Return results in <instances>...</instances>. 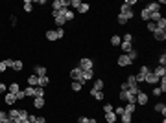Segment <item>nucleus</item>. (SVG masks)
<instances>
[{"label":"nucleus","mask_w":166,"mask_h":123,"mask_svg":"<svg viewBox=\"0 0 166 123\" xmlns=\"http://www.w3.org/2000/svg\"><path fill=\"white\" fill-rule=\"evenodd\" d=\"M155 112L163 114V118H164V114H166V105H164V103H157V105H155Z\"/></svg>","instance_id":"nucleus-28"},{"label":"nucleus","mask_w":166,"mask_h":123,"mask_svg":"<svg viewBox=\"0 0 166 123\" xmlns=\"http://www.w3.org/2000/svg\"><path fill=\"white\" fill-rule=\"evenodd\" d=\"M15 98H17V101H22V99H26V94H24V90H18V92L15 94Z\"/></svg>","instance_id":"nucleus-44"},{"label":"nucleus","mask_w":166,"mask_h":123,"mask_svg":"<svg viewBox=\"0 0 166 123\" xmlns=\"http://www.w3.org/2000/svg\"><path fill=\"white\" fill-rule=\"evenodd\" d=\"M146 28H148V31L153 33V31L157 29V24H155V22H146Z\"/></svg>","instance_id":"nucleus-43"},{"label":"nucleus","mask_w":166,"mask_h":123,"mask_svg":"<svg viewBox=\"0 0 166 123\" xmlns=\"http://www.w3.org/2000/svg\"><path fill=\"white\" fill-rule=\"evenodd\" d=\"M150 17H152V13H150L146 7H142V11H140V18H142L144 22H150Z\"/></svg>","instance_id":"nucleus-27"},{"label":"nucleus","mask_w":166,"mask_h":123,"mask_svg":"<svg viewBox=\"0 0 166 123\" xmlns=\"http://www.w3.org/2000/svg\"><path fill=\"white\" fill-rule=\"evenodd\" d=\"M70 88H72V92H81L83 85H81V83H78V81H72V83H70Z\"/></svg>","instance_id":"nucleus-33"},{"label":"nucleus","mask_w":166,"mask_h":123,"mask_svg":"<svg viewBox=\"0 0 166 123\" xmlns=\"http://www.w3.org/2000/svg\"><path fill=\"white\" fill-rule=\"evenodd\" d=\"M89 123H96V120L94 118H89Z\"/></svg>","instance_id":"nucleus-56"},{"label":"nucleus","mask_w":166,"mask_h":123,"mask_svg":"<svg viewBox=\"0 0 166 123\" xmlns=\"http://www.w3.org/2000/svg\"><path fill=\"white\" fill-rule=\"evenodd\" d=\"M81 74H83V70H81L79 66H74V68L70 70V79L79 83V81H81Z\"/></svg>","instance_id":"nucleus-7"},{"label":"nucleus","mask_w":166,"mask_h":123,"mask_svg":"<svg viewBox=\"0 0 166 123\" xmlns=\"http://www.w3.org/2000/svg\"><path fill=\"white\" fill-rule=\"evenodd\" d=\"M89 94H91L96 101H102V99H103V96H105V94H103V90H92V88L89 90Z\"/></svg>","instance_id":"nucleus-16"},{"label":"nucleus","mask_w":166,"mask_h":123,"mask_svg":"<svg viewBox=\"0 0 166 123\" xmlns=\"http://www.w3.org/2000/svg\"><path fill=\"white\" fill-rule=\"evenodd\" d=\"M4 103H6V105H15V103H17V98H15V94L7 92V94L4 96Z\"/></svg>","instance_id":"nucleus-17"},{"label":"nucleus","mask_w":166,"mask_h":123,"mask_svg":"<svg viewBox=\"0 0 166 123\" xmlns=\"http://www.w3.org/2000/svg\"><path fill=\"white\" fill-rule=\"evenodd\" d=\"M2 123H15V121H13V120H9V118H7V120H6V121H2Z\"/></svg>","instance_id":"nucleus-55"},{"label":"nucleus","mask_w":166,"mask_h":123,"mask_svg":"<svg viewBox=\"0 0 166 123\" xmlns=\"http://www.w3.org/2000/svg\"><path fill=\"white\" fill-rule=\"evenodd\" d=\"M44 37H46V40H50V42L59 40V39L65 37V29H63V28H57V29H46V31H44Z\"/></svg>","instance_id":"nucleus-1"},{"label":"nucleus","mask_w":166,"mask_h":123,"mask_svg":"<svg viewBox=\"0 0 166 123\" xmlns=\"http://www.w3.org/2000/svg\"><path fill=\"white\" fill-rule=\"evenodd\" d=\"M159 66H166V53L164 52L159 55Z\"/></svg>","instance_id":"nucleus-46"},{"label":"nucleus","mask_w":166,"mask_h":123,"mask_svg":"<svg viewBox=\"0 0 166 123\" xmlns=\"http://www.w3.org/2000/svg\"><path fill=\"white\" fill-rule=\"evenodd\" d=\"M83 72L85 70H94V61L92 59H89V57H83V59H79V64H78Z\"/></svg>","instance_id":"nucleus-6"},{"label":"nucleus","mask_w":166,"mask_h":123,"mask_svg":"<svg viewBox=\"0 0 166 123\" xmlns=\"http://www.w3.org/2000/svg\"><path fill=\"white\" fill-rule=\"evenodd\" d=\"M33 74H35L37 77H44V75H46V66H43V64H35V66H33Z\"/></svg>","instance_id":"nucleus-10"},{"label":"nucleus","mask_w":166,"mask_h":123,"mask_svg":"<svg viewBox=\"0 0 166 123\" xmlns=\"http://www.w3.org/2000/svg\"><path fill=\"white\" fill-rule=\"evenodd\" d=\"M131 121H133V116H131V114H126V112H124V114L120 116V123H131Z\"/></svg>","instance_id":"nucleus-36"},{"label":"nucleus","mask_w":166,"mask_h":123,"mask_svg":"<svg viewBox=\"0 0 166 123\" xmlns=\"http://www.w3.org/2000/svg\"><path fill=\"white\" fill-rule=\"evenodd\" d=\"M7 118H9V116H7V112H6V110H0V121H6Z\"/></svg>","instance_id":"nucleus-51"},{"label":"nucleus","mask_w":166,"mask_h":123,"mask_svg":"<svg viewBox=\"0 0 166 123\" xmlns=\"http://www.w3.org/2000/svg\"><path fill=\"white\" fill-rule=\"evenodd\" d=\"M135 109H137V105H133V103H128V105L124 107V112H126V114H131V116H133Z\"/></svg>","instance_id":"nucleus-34"},{"label":"nucleus","mask_w":166,"mask_h":123,"mask_svg":"<svg viewBox=\"0 0 166 123\" xmlns=\"http://www.w3.org/2000/svg\"><path fill=\"white\" fill-rule=\"evenodd\" d=\"M46 99L44 98H33V109H44Z\"/></svg>","instance_id":"nucleus-18"},{"label":"nucleus","mask_w":166,"mask_h":123,"mask_svg":"<svg viewBox=\"0 0 166 123\" xmlns=\"http://www.w3.org/2000/svg\"><path fill=\"white\" fill-rule=\"evenodd\" d=\"M7 116H9V120L18 123V109H9V110H7Z\"/></svg>","instance_id":"nucleus-19"},{"label":"nucleus","mask_w":166,"mask_h":123,"mask_svg":"<svg viewBox=\"0 0 166 123\" xmlns=\"http://www.w3.org/2000/svg\"><path fill=\"white\" fill-rule=\"evenodd\" d=\"M153 39L159 40V42H161V40H166V29H155V31H153Z\"/></svg>","instance_id":"nucleus-12"},{"label":"nucleus","mask_w":166,"mask_h":123,"mask_svg":"<svg viewBox=\"0 0 166 123\" xmlns=\"http://www.w3.org/2000/svg\"><path fill=\"white\" fill-rule=\"evenodd\" d=\"M120 37H122V42H131V44H133V40H135L133 33H124V35H120Z\"/></svg>","instance_id":"nucleus-29"},{"label":"nucleus","mask_w":166,"mask_h":123,"mask_svg":"<svg viewBox=\"0 0 166 123\" xmlns=\"http://www.w3.org/2000/svg\"><path fill=\"white\" fill-rule=\"evenodd\" d=\"M152 94H153V96H155V98H159V96H163V92H161V88H159V86H155V88H153V92H152Z\"/></svg>","instance_id":"nucleus-49"},{"label":"nucleus","mask_w":166,"mask_h":123,"mask_svg":"<svg viewBox=\"0 0 166 123\" xmlns=\"http://www.w3.org/2000/svg\"><path fill=\"white\" fill-rule=\"evenodd\" d=\"M4 92H7V85L0 83V94H4Z\"/></svg>","instance_id":"nucleus-53"},{"label":"nucleus","mask_w":166,"mask_h":123,"mask_svg":"<svg viewBox=\"0 0 166 123\" xmlns=\"http://www.w3.org/2000/svg\"><path fill=\"white\" fill-rule=\"evenodd\" d=\"M94 79V70H85L83 74H81V85H85V83H89V81H92Z\"/></svg>","instance_id":"nucleus-9"},{"label":"nucleus","mask_w":166,"mask_h":123,"mask_svg":"<svg viewBox=\"0 0 166 123\" xmlns=\"http://www.w3.org/2000/svg\"><path fill=\"white\" fill-rule=\"evenodd\" d=\"M118 99H120V101H128V92H122V90H120V92H118Z\"/></svg>","instance_id":"nucleus-47"},{"label":"nucleus","mask_w":166,"mask_h":123,"mask_svg":"<svg viewBox=\"0 0 166 123\" xmlns=\"http://www.w3.org/2000/svg\"><path fill=\"white\" fill-rule=\"evenodd\" d=\"M68 9V0H54L52 2V11H65Z\"/></svg>","instance_id":"nucleus-5"},{"label":"nucleus","mask_w":166,"mask_h":123,"mask_svg":"<svg viewBox=\"0 0 166 123\" xmlns=\"http://www.w3.org/2000/svg\"><path fill=\"white\" fill-rule=\"evenodd\" d=\"M105 121L107 123H116L118 121V116H116L115 112H107V114H105Z\"/></svg>","instance_id":"nucleus-23"},{"label":"nucleus","mask_w":166,"mask_h":123,"mask_svg":"<svg viewBox=\"0 0 166 123\" xmlns=\"http://www.w3.org/2000/svg\"><path fill=\"white\" fill-rule=\"evenodd\" d=\"M133 17H135V9H129V11H126V13H118L116 20H118V24H120V26H124V24H128Z\"/></svg>","instance_id":"nucleus-2"},{"label":"nucleus","mask_w":166,"mask_h":123,"mask_svg":"<svg viewBox=\"0 0 166 123\" xmlns=\"http://www.w3.org/2000/svg\"><path fill=\"white\" fill-rule=\"evenodd\" d=\"M89 9H91V6H89L87 2H81V6H79L76 11H78L79 15H85V13H89Z\"/></svg>","instance_id":"nucleus-21"},{"label":"nucleus","mask_w":166,"mask_h":123,"mask_svg":"<svg viewBox=\"0 0 166 123\" xmlns=\"http://www.w3.org/2000/svg\"><path fill=\"white\" fill-rule=\"evenodd\" d=\"M6 70H7V66L4 64V61H0V74H4Z\"/></svg>","instance_id":"nucleus-54"},{"label":"nucleus","mask_w":166,"mask_h":123,"mask_svg":"<svg viewBox=\"0 0 166 123\" xmlns=\"http://www.w3.org/2000/svg\"><path fill=\"white\" fill-rule=\"evenodd\" d=\"M65 18H67V22L68 20H74V11L72 9H65Z\"/></svg>","instance_id":"nucleus-39"},{"label":"nucleus","mask_w":166,"mask_h":123,"mask_svg":"<svg viewBox=\"0 0 166 123\" xmlns=\"http://www.w3.org/2000/svg\"><path fill=\"white\" fill-rule=\"evenodd\" d=\"M103 88H105V81H103V79H94L92 90H103Z\"/></svg>","instance_id":"nucleus-20"},{"label":"nucleus","mask_w":166,"mask_h":123,"mask_svg":"<svg viewBox=\"0 0 166 123\" xmlns=\"http://www.w3.org/2000/svg\"><path fill=\"white\" fill-rule=\"evenodd\" d=\"M116 64H118L120 68H128V66H131V64H133V61L128 57V53H120V55H118V59H116Z\"/></svg>","instance_id":"nucleus-4"},{"label":"nucleus","mask_w":166,"mask_h":123,"mask_svg":"<svg viewBox=\"0 0 166 123\" xmlns=\"http://www.w3.org/2000/svg\"><path fill=\"white\" fill-rule=\"evenodd\" d=\"M113 110H115V107H113L111 103H105V105H103V114H107V112H113Z\"/></svg>","instance_id":"nucleus-45"},{"label":"nucleus","mask_w":166,"mask_h":123,"mask_svg":"<svg viewBox=\"0 0 166 123\" xmlns=\"http://www.w3.org/2000/svg\"><path fill=\"white\" fill-rule=\"evenodd\" d=\"M157 86L161 88V92H163V94H166V77H161V79H159Z\"/></svg>","instance_id":"nucleus-37"},{"label":"nucleus","mask_w":166,"mask_h":123,"mask_svg":"<svg viewBox=\"0 0 166 123\" xmlns=\"http://www.w3.org/2000/svg\"><path fill=\"white\" fill-rule=\"evenodd\" d=\"M26 83H28V86H37V85H39V77H37L35 74H31V75L26 77Z\"/></svg>","instance_id":"nucleus-15"},{"label":"nucleus","mask_w":166,"mask_h":123,"mask_svg":"<svg viewBox=\"0 0 166 123\" xmlns=\"http://www.w3.org/2000/svg\"><path fill=\"white\" fill-rule=\"evenodd\" d=\"M144 83H148V85H157V83H159V77H157V75H155L153 72H150V74L146 75Z\"/></svg>","instance_id":"nucleus-11"},{"label":"nucleus","mask_w":166,"mask_h":123,"mask_svg":"<svg viewBox=\"0 0 166 123\" xmlns=\"http://www.w3.org/2000/svg\"><path fill=\"white\" fill-rule=\"evenodd\" d=\"M146 9H148L150 13H159V11H161V6H159V2H150V4L146 6Z\"/></svg>","instance_id":"nucleus-14"},{"label":"nucleus","mask_w":166,"mask_h":123,"mask_svg":"<svg viewBox=\"0 0 166 123\" xmlns=\"http://www.w3.org/2000/svg\"><path fill=\"white\" fill-rule=\"evenodd\" d=\"M22 68H24V63H22V61H18V59H17V61H13V68H11V70H15V72H20Z\"/></svg>","instance_id":"nucleus-31"},{"label":"nucleus","mask_w":166,"mask_h":123,"mask_svg":"<svg viewBox=\"0 0 166 123\" xmlns=\"http://www.w3.org/2000/svg\"><path fill=\"white\" fill-rule=\"evenodd\" d=\"M24 11H33V2L31 0H24Z\"/></svg>","instance_id":"nucleus-38"},{"label":"nucleus","mask_w":166,"mask_h":123,"mask_svg":"<svg viewBox=\"0 0 166 123\" xmlns=\"http://www.w3.org/2000/svg\"><path fill=\"white\" fill-rule=\"evenodd\" d=\"M150 72H152V68H150L148 64H142V66H140V70H139V74H140V75H144V77H146Z\"/></svg>","instance_id":"nucleus-35"},{"label":"nucleus","mask_w":166,"mask_h":123,"mask_svg":"<svg viewBox=\"0 0 166 123\" xmlns=\"http://www.w3.org/2000/svg\"><path fill=\"white\" fill-rule=\"evenodd\" d=\"M148 92H144V90H140L139 94H137V105H142V107H146L148 105Z\"/></svg>","instance_id":"nucleus-8"},{"label":"nucleus","mask_w":166,"mask_h":123,"mask_svg":"<svg viewBox=\"0 0 166 123\" xmlns=\"http://www.w3.org/2000/svg\"><path fill=\"white\" fill-rule=\"evenodd\" d=\"M68 6L74 7V9H78V7L81 6V0H68Z\"/></svg>","instance_id":"nucleus-41"},{"label":"nucleus","mask_w":166,"mask_h":123,"mask_svg":"<svg viewBox=\"0 0 166 123\" xmlns=\"http://www.w3.org/2000/svg\"><path fill=\"white\" fill-rule=\"evenodd\" d=\"M13 61H15V59H4V64H6L7 68H13Z\"/></svg>","instance_id":"nucleus-48"},{"label":"nucleus","mask_w":166,"mask_h":123,"mask_svg":"<svg viewBox=\"0 0 166 123\" xmlns=\"http://www.w3.org/2000/svg\"><path fill=\"white\" fill-rule=\"evenodd\" d=\"M78 123H89V118H87V116H79V118H78Z\"/></svg>","instance_id":"nucleus-52"},{"label":"nucleus","mask_w":166,"mask_h":123,"mask_svg":"<svg viewBox=\"0 0 166 123\" xmlns=\"http://www.w3.org/2000/svg\"><path fill=\"white\" fill-rule=\"evenodd\" d=\"M113 112H115L116 116H122V114H124V107H116V109H115Z\"/></svg>","instance_id":"nucleus-50"},{"label":"nucleus","mask_w":166,"mask_h":123,"mask_svg":"<svg viewBox=\"0 0 166 123\" xmlns=\"http://www.w3.org/2000/svg\"><path fill=\"white\" fill-rule=\"evenodd\" d=\"M128 57H129V59H131V61H135V59H139V52H137V50H135V48H133V50H131V52H129V53H128Z\"/></svg>","instance_id":"nucleus-42"},{"label":"nucleus","mask_w":166,"mask_h":123,"mask_svg":"<svg viewBox=\"0 0 166 123\" xmlns=\"http://www.w3.org/2000/svg\"><path fill=\"white\" fill-rule=\"evenodd\" d=\"M152 72H153V74H155L159 79H161V77H166V66H159V64H157V66H155Z\"/></svg>","instance_id":"nucleus-13"},{"label":"nucleus","mask_w":166,"mask_h":123,"mask_svg":"<svg viewBox=\"0 0 166 123\" xmlns=\"http://www.w3.org/2000/svg\"><path fill=\"white\" fill-rule=\"evenodd\" d=\"M24 90V94H26V98H35V86H26V88H22Z\"/></svg>","instance_id":"nucleus-25"},{"label":"nucleus","mask_w":166,"mask_h":123,"mask_svg":"<svg viewBox=\"0 0 166 123\" xmlns=\"http://www.w3.org/2000/svg\"><path fill=\"white\" fill-rule=\"evenodd\" d=\"M30 118V112H28V109H18V121H22V120H28Z\"/></svg>","instance_id":"nucleus-26"},{"label":"nucleus","mask_w":166,"mask_h":123,"mask_svg":"<svg viewBox=\"0 0 166 123\" xmlns=\"http://www.w3.org/2000/svg\"><path fill=\"white\" fill-rule=\"evenodd\" d=\"M18 123H30V120H22V121H18Z\"/></svg>","instance_id":"nucleus-57"},{"label":"nucleus","mask_w":166,"mask_h":123,"mask_svg":"<svg viewBox=\"0 0 166 123\" xmlns=\"http://www.w3.org/2000/svg\"><path fill=\"white\" fill-rule=\"evenodd\" d=\"M18 90H22V88H20V85H18L17 81H15V83H11V85L7 86V92H11V94H17Z\"/></svg>","instance_id":"nucleus-24"},{"label":"nucleus","mask_w":166,"mask_h":123,"mask_svg":"<svg viewBox=\"0 0 166 123\" xmlns=\"http://www.w3.org/2000/svg\"><path fill=\"white\" fill-rule=\"evenodd\" d=\"M120 50H122V53H129L133 50V44L131 42H120Z\"/></svg>","instance_id":"nucleus-22"},{"label":"nucleus","mask_w":166,"mask_h":123,"mask_svg":"<svg viewBox=\"0 0 166 123\" xmlns=\"http://www.w3.org/2000/svg\"><path fill=\"white\" fill-rule=\"evenodd\" d=\"M52 17H54V22L57 24V28H63V26L67 24L65 11H52Z\"/></svg>","instance_id":"nucleus-3"},{"label":"nucleus","mask_w":166,"mask_h":123,"mask_svg":"<svg viewBox=\"0 0 166 123\" xmlns=\"http://www.w3.org/2000/svg\"><path fill=\"white\" fill-rule=\"evenodd\" d=\"M120 42H122L120 35H111V46H120Z\"/></svg>","instance_id":"nucleus-30"},{"label":"nucleus","mask_w":166,"mask_h":123,"mask_svg":"<svg viewBox=\"0 0 166 123\" xmlns=\"http://www.w3.org/2000/svg\"><path fill=\"white\" fill-rule=\"evenodd\" d=\"M48 85H50V77H48V75L39 77V85H37V86H43V88H44V86H48Z\"/></svg>","instance_id":"nucleus-32"},{"label":"nucleus","mask_w":166,"mask_h":123,"mask_svg":"<svg viewBox=\"0 0 166 123\" xmlns=\"http://www.w3.org/2000/svg\"><path fill=\"white\" fill-rule=\"evenodd\" d=\"M35 98H44V88L43 86H35Z\"/></svg>","instance_id":"nucleus-40"}]
</instances>
